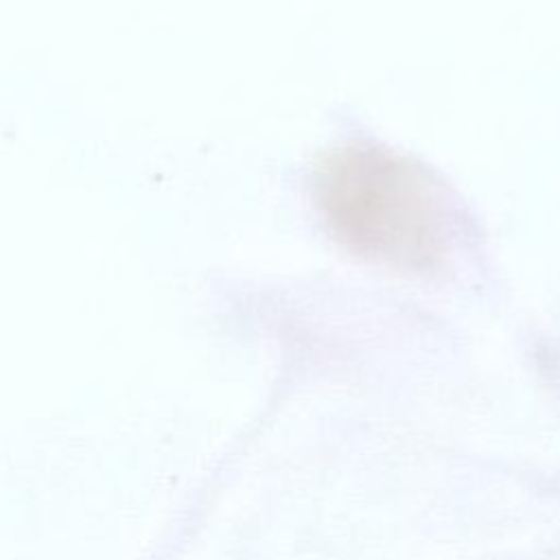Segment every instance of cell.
I'll return each mask as SVG.
<instances>
[{
	"label": "cell",
	"instance_id": "1",
	"mask_svg": "<svg viewBox=\"0 0 560 560\" xmlns=\"http://www.w3.org/2000/svg\"><path fill=\"white\" fill-rule=\"evenodd\" d=\"M328 230L352 252L420 269L444 249V206L424 171L374 144H346L317 166Z\"/></svg>",
	"mask_w": 560,
	"mask_h": 560
}]
</instances>
